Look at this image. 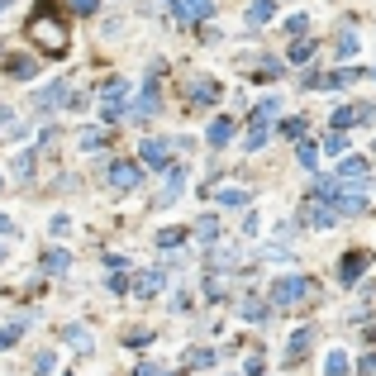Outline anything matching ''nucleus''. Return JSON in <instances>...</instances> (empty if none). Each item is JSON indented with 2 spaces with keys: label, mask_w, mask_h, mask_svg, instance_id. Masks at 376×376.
I'll list each match as a JSON object with an SVG mask.
<instances>
[{
  "label": "nucleus",
  "mask_w": 376,
  "mask_h": 376,
  "mask_svg": "<svg viewBox=\"0 0 376 376\" xmlns=\"http://www.w3.org/2000/svg\"><path fill=\"white\" fill-rule=\"evenodd\" d=\"M296 158H300V167H305V172H315V167H319V148H315V143H300Z\"/></svg>",
  "instance_id": "nucleus-30"
},
{
  "label": "nucleus",
  "mask_w": 376,
  "mask_h": 376,
  "mask_svg": "<svg viewBox=\"0 0 376 376\" xmlns=\"http://www.w3.org/2000/svg\"><path fill=\"white\" fill-rule=\"evenodd\" d=\"M215 200H219V205H229V210H248L253 190H243V186H224V190H215Z\"/></svg>",
  "instance_id": "nucleus-20"
},
{
  "label": "nucleus",
  "mask_w": 376,
  "mask_h": 376,
  "mask_svg": "<svg viewBox=\"0 0 376 376\" xmlns=\"http://www.w3.org/2000/svg\"><path fill=\"white\" fill-rule=\"evenodd\" d=\"M172 148H176V143H172V138H143V148H138V162H143V167H172Z\"/></svg>",
  "instance_id": "nucleus-7"
},
{
  "label": "nucleus",
  "mask_w": 376,
  "mask_h": 376,
  "mask_svg": "<svg viewBox=\"0 0 376 376\" xmlns=\"http://www.w3.org/2000/svg\"><path fill=\"white\" fill-rule=\"evenodd\" d=\"M348 372H352V362H348L343 348H333L329 357H324V376H348Z\"/></svg>",
  "instance_id": "nucleus-22"
},
{
  "label": "nucleus",
  "mask_w": 376,
  "mask_h": 376,
  "mask_svg": "<svg viewBox=\"0 0 376 376\" xmlns=\"http://www.w3.org/2000/svg\"><path fill=\"white\" fill-rule=\"evenodd\" d=\"M357 372H367V376L376 372V352H367V357H362V362H357Z\"/></svg>",
  "instance_id": "nucleus-49"
},
{
  "label": "nucleus",
  "mask_w": 376,
  "mask_h": 376,
  "mask_svg": "<svg viewBox=\"0 0 376 376\" xmlns=\"http://www.w3.org/2000/svg\"><path fill=\"white\" fill-rule=\"evenodd\" d=\"M271 20H276V5H271V0H253V5H248V24L253 29L271 24Z\"/></svg>",
  "instance_id": "nucleus-21"
},
{
  "label": "nucleus",
  "mask_w": 376,
  "mask_h": 376,
  "mask_svg": "<svg viewBox=\"0 0 376 376\" xmlns=\"http://www.w3.org/2000/svg\"><path fill=\"white\" fill-rule=\"evenodd\" d=\"M181 190H186V167H167V186H162L158 205H172V200H181Z\"/></svg>",
  "instance_id": "nucleus-16"
},
{
  "label": "nucleus",
  "mask_w": 376,
  "mask_h": 376,
  "mask_svg": "<svg viewBox=\"0 0 376 376\" xmlns=\"http://www.w3.org/2000/svg\"><path fill=\"white\" fill-rule=\"evenodd\" d=\"M5 77L33 81V77H38V62H33V57H24V53H10V57H5Z\"/></svg>",
  "instance_id": "nucleus-14"
},
{
  "label": "nucleus",
  "mask_w": 376,
  "mask_h": 376,
  "mask_svg": "<svg viewBox=\"0 0 376 376\" xmlns=\"http://www.w3.org/2000/svg\"><path fill=\"white\" fill-rule=\"evenodd\" d=\"M257 72H262L257 81H276L281 72H286V62H276V57H257Z\"/></svg>",
  "instance_id": "nucleus-28"
},
{
  "label": "nucleus",
  "mask_w": 376,
  "mask_h": 376,
  "mask_svg": "<svg viewBox=\"0 0 376 376\" xmlns=\"http://www.w3.org/2000/svg\"><path fill=\"white\" fill-rule=\"evenodd\" d=\"M134 376H167V372H162L158 362H138V372H134Z\"/></svg>",
  "instance_id": "nucleus-47"
},
{
  "label": "nucleus",
  "mask_w": 376,
  "mask_h": 376,
  "mask_svg": "<svg viewBox=\"0 0 376 376\" xmlns=\"http://www.w3.org/2000/svg\"><path fill=\"white\" fill-rule=\"evenodd\" d=\"M333 176H338V181H357V186H362V181L372 176V162H367V158H343Z\"/></svg>",
  "instance_id": "nucleus-13"
},
{
  "label": "nucleus",
  "mask_w": 376,
  "mask_h": 376,
  "mask_svg": "<svg viewBox=\"0 0 376 376\" xmlns=\"http://www.w3.org/2000/svg\"><path fill=\"white\" fill-rule=\"evenodd\" d=\"M77 143H81V153H100V148L110 143V134H105V129H81Z\"/></svg>",
  "instance_id": "nucleus-24"
},
{
  "label": "nucleus",
  "mask_w": 376,
  "mask_h": 376,
  "mask_svg": "<svg viewBox=\"0 0 376 376\" xmlns=\"http://www.w3.org/2000/svg\"><path fill=\"white\" fill-rule=\"evenodd\" d=\"M162 281H167V267H148V271H138L134 276V296L138 300H153L162 291Z\"/></svg>",
  "instance_id": "nucleus-10"
},
{
  "label": "nucleus",
  "mask_w": 376,
  "mask_h": 376,
  "mask_svg": "<svg viewBox=\"0 0 376 376\" xmlns=\"http://www.w3.org/2000/svg\"><path fill=\"white\" fill-rule=\"evenodd\" d=\"M333 53L338 57H357V33H338V38H333Z\"/></svg>",
  "instance_id": "nucleus-32"
},
{
  "label": "nucleus",
  "mask_w": 376,
  "mask_h": 376,
  "mask_svg": "<svg viewBox=\"0 0 376 376\" xmlns=\"http://www.w3.org/2000/svg\"><path fill=\"white\" fill-rule=\"evenodd\" d=\"M100 119L114 124V119H129V81L124 77H110L100 86Z\"/></svg>",
  "instance_id": "nucleus-3"
},
{
  "label": "nucleus",
  "mask_w": 376,
  "mask_h": 376,
  "mask_svg": "<svg viewBox=\"0 0 376 376\" xmlns=\"http://www.w3.org/2000/svg\"><path fill=\"white\" fill-rule=\"evenodd\" d=\"M181 239H186V229H162V234H158V248H176Z\"/></svg>",
  "instance_id": "nucleus-40"
},
{
  "label": "nucleus",
  "mask_w": 376,
  "mask_h": 376,
  "mask_svg": "<svg viewBox=\"0 0 376 376\" xmlns=\"http://www.w3.org/2000/svg\"><path fill=\"white\" fill-rule=\"evenodd\" d=\"M53 367H57L53 352H38V362H33V376H53Z\"/></svg>",
  "instance_id": "nucleus-38"
},
{
  "label": "nucleus",
  "mask_w": 376,
  "mask_h": 376,
  "mask_svg": "<svg viewBox=\"0 0 376 376\" xmlns=\"http://www.w3.org/2000/svg\"><path fill=\"white\" fill-rule=\"evenodd\" d=\"M67 343H72V348H91V333H86V329H81V324H72V329H67Z\"/></svg>",
  "instance_id": "nucleus-36"
},
{
  "label": "nucleus",
  "mask_w": 376,
  "mask_h": 376,
  "mask_svg": "<svg viewBox=\"0 0 376 376\" xmlns=\"http://www.w3.org/2000/svg\"><path fill=\"white\" fill-rule=\"evenodd\" d=\"M105 267H110V271H129V257H119V253H110V257H105Z\"/></svg>",
  "instance_id": "nucleus-46"
},
{
  "label": "nucleus",
  "mask_w": 376,
  "mask_h": 376,
  "mask_svg": "<svg viewBox=\"0 0 376 376\" xmlns=\"http://www.w3.org/2000/svg\"><path fill=\"white\" fill-rule=\"evenodd\" d=\"M372 267V257L367 253H343V262H338V281L352 286V281H362V271Z\"/></svg>",
  "instance_id": "nucleus-11"
},
{
  "label": "nucleus",
  "mask_w": 376,
  "mask_h": 376,
  "mask_svg": "<svg viewBox=\"0 0 376 376\" xmlns=\"http://www.w3.org/2000/svg\"><path fill=\"white\" fill-rule=\"evenodd\" d=\"M310 296H315V281L310 276H296V271L291 276H276V286H271V305L276 310H291L296 300H310Z\"/></svg>",
  "instance_id": "nucleus-4"
},
{
  "label": "nucleus",
  "mask_w": 376,
  "mask_h": 376,
  "mask_svg": "<svg viewBox=\"0 0 376 376\" xmlns=\"http://www.w3.org/2000/svg\"><path fill=\"white\" fill-rule=\"evenodd\" d=\"M10 172H15V181H29V176H33V153H20Z\"/></svg>",
  "instance_id": "nucleus-33"
},
{
  "label": "nucleus",
  "mask_w": 376,
  "mask_h": 376,
  "mask_svg": "<svg viewBox=\"0 0 376 376\" xmlns=\"http://www.w3.org/2000/svg\"><path fill=\"white\" fill-rule=\"evenodd\" d=\"M205 138H210V148H224V143L234 138V119H229V114H219V119H210V129H205Z\"/></svg>",
  "instance_id": "nucleus-18"
},
{
  "label": "nucleus",
  "mask_w": 376,
  "mask_h": 376,
  "mask_svg": "<svg viewBox=\"0 0 376 376\" xmlns=\"http://www.w3.org/2000/svg\"><path fill=\"white\" fill-rule=\"evenodd\" d=\"M262 367H267V362H262V352H253V357H248V376H262Z\"/></svg>",
  "instance_id": "nucleus-48"
},
{
  "label": "nucleus",
  "mask_w": 376,
  "mask_h": 376,
  "mask_svg": "<svg viewBox=\"0 0 376 376\" xmlns=\"http://www.w3.org/2000/svg\"><path fill=\"white\" fill-rule=\"evenodd\" d=\"M315 57V38H300V43H291V62H310Z\"/></svg>",
  "instance_id": "nucleus-35"
},
{
  "label": "nucleus",
  "mask_w": 376,
  "mask_h": 376,
  "mask_svg": "<svg viewBox=\"0 0 376 376\" xmlns=\"http://www.w3.org/2000/svg\"><path fill=\"white\" fill-rule=\"evenodd\" d=\"M315 190H319V195L329 200V205H333V210H338V215H362V210L372 205V200L362 195V190H372V186H357V181H338V176L319 181Z\"/></svg>",
  "instance_id": "nucleus-1"
},
{
  "label": "nucleus",
  "mask_w": 376,
  "mask_h": 376,
  "mask_svg": "<svg viewBox=\"0 0 376 376\" xmlns=\"http://www.w3.org/2000/svg\"><path fill=\"white\" fill-rule=\"evenodd\" d=\"M5 257H10V243H5V239H0V262H5Z\"/></svg>",
  "instance_id": "nucleus-51"
},
{
  "label": "nucleus",
  "mask_w": 376,
  "mask_h": 376,
  "mask_svg": "<svg viewBox=\"0 0 376 376\" xmlns=\"http://www.w3.org/2000/svg\"><path fill=\"white\" fill-rule=\"evenodd\" d=\"M243 234H248V239H257V234H262V219L248 215V219H243Z\"/></svg>",
  "instance_id": "nucleus-45"
},
{
  "label": "nucleus",
  "mask_w": 376,
  "mask_h": 376,
  "mask_svg": "<svg viewBox=\"0 0 376 376\" xmlns=\"http://www.w3.org/2000/svg\"><path fill=\"white\" fill-rule=\"evenodd\" d=\"M158 105H162V96H158V67H153V77L143 81V91L129 100V119L143 124V119H153V114H158Z\"/></svg>",
  "instance_id": "nucleus-5"
},
{
  "label": "nucleus",
  "mask_w": 376,
  "mask_h": 376,
  "mask_svg": "<svg viewBox=\"0 0 376 376\" xmlns=\"http://www.w3.org/2000/svg\"><path fill=\"white\" fill-rule=\"evenodd\" d=\"M190 100H195V105H210V100H219V81H215V77H195V81H190Z\"/></svg>",
  "instance_id": "nucleus-17"
},
{
  "label": "nucleus",
  "mask_w": 376,
  "mask_h": 376,
  "mask_svg": "<svg viewBox=\"0 0 376 376\" xmlns=\"http://www.w3.org/2000/svg\"><path fill=\"white\" fill-rule=\"evenodd\" d=\"M124 343H129V348H143V343H148V329H129Z\"/></svg>",
  "instance_id": "nucleus-44"
},
{
  "label": "nucleus",
  "mask_w": 376,
  "mask_h": 376,
  "mask_svg": "<svg viewBox=\"0 0 376 376\" xmlns=\"http://www.w3.org/2000/svg\"><path fill=\"white\" fill-rule=\"evenodd\" d=\"M215 362V348H190L186 352V367H210Z\"/></svg>",
  "instance_id": "nucleus-34"
},
{
  "label": "nucleus",
  "mask_w": 376,
  "mask_h": 376,
  "mask_svg": "<svg viewBox=\"0 0 376 376\" xmlns=\"http://www.w3.org/2000/svg\"><path fill=\"white\" fill-rule=\"evenodd\" d=\"M0 10H5V0H0Z\"/></svg>",
  "instance_id": "nucleus-54"
},
{
  "label": "nucleus",
  "mask_w": 376,
  "mask_h": 376,
  "mask_svg": "<svg viewBox=\"0 0 376 376\" xmlns=\"http://www.w3.org/2000/svg\"><path fill=\"white\" fill-rule=\"evenodd\" d=\"M296 215H300V224H310V229H333V224H338V210L324 200L319 190H305V195H300Z\"/></svg>",
  "instance_id": "nucleus-2"
},
{
  "label": "nucleus",
  "mask_w": 376,
  "mask_h": 376,
  "mask_svg": "<svg viewBox=\"0 0 376 376\" xmlns=\"http://www.w3.org/2000/svg\"><path fill=\"white\" fill-rule=\"evenodd\" d=\"M195 239H200V243H215V239H219V219H215V215L195 219Z\"/></svg>",
  "instance_id": "nucleus-27"
},
{
  "label": "nucleus",
  "mask_w": 376,
  "mask_h": 376,
  "mask_svg": "<svg viewBox=\"0 0 376 376\" xmlns=\"http://www.w3.org/2000/svg\"><path fill=\"white\" fill-rule=\"evenodd\" d=\"M48 229H53L57 239H67V234H72V219H67V215H53V224H48Z\"/></svg>",
  "instance_id": "nucleus-42"
},
{
  "label": "nucleus",
  "mask_w": 376,
  "mask_h": 376,
  "mask_svg": "<svg viewBox=\"0 0 376 376\" xmlns=\"http://www.w3.org/2000/svg\"><path fill=\"white\" fill-rule=\"evenodd\" d=\"M276 114H281V100H276V96H267V100H257V110H253V119H276Z\"/></svg>",
  "instance_id": "nucleus-29"
},
{
  "label": "nucleus",
  "mask_w": 376,
  "mask_h": 376,
  "mask_svg": "<svg viewBox=\"0 0 376 376\" xmlns=\"http://www.w3.org/2000/svg\"><path fill=\"white\" fill-rule=\"evenodd\" d=\"M324 153H329V158H348V134H343V129H329V138H324Z\"/></svg>",
  "instance_id": "nucleus-25"
},
{
  "label": "nucleus",
  "mask_w": 376,
  "mask_h": 376,
  "mask_svg": "<svg viewBox=\"0 0 376 376\" xmlns=\"http://www.w3.org/2000/svg\"><path fill=\"white\" fill-rule=\"evenodd\" d=\"M20 333H24V324H0V352L15 348V343H20Z\"/></svg>",
  "instance_id": "nucleus-31"
},
{
  "label": "nucleus",
  "mask_w": 376,
  "mask_h": 376,
  "mask_svg": "<svg viewBox=\"0 0 376 376\" xmlns=\"http://www.w3.org/2000/svg\"><path fill=\"white\" fill-rule=\"evenodd\" d=\"M67 10H72V15H96L100 0H67Z\"/></svg>",
  "instance_id": "nucleus-41"
},
{
  "label": "nucleus",
  "mask_w": 376,
  "mask_h": 376,
  "mask_svg": "<svg viewBox=\"0 0 376 376\" xmlns=\"http://www.w3.org/2000/svg\"><path fill=\"white\" fill-rule=\"evenodd\" d=\"M67 267H72V253H62V248H48V253H43V271H53V276H62Z\"/></svg>",
  "instance_id": "nucleus-23"
},
{
  "label": "nucleus",
  "mask_w": 376,
  "mask_h": 376,
  "mask_svg": "<svg viewBox=\"0 0 376 376\" xmlns=\"http://www.w3.org/2000/svg\"><path fill=\"white\" fill-rule=\"evenodd\" d=\"M243 319H267V305L262 300H243Z\"/></svg>",
  "instance_id": "nucleus-39"
},
{
  "label": "nucleus",
  "mask_w": 376,
  "mask_h": 376,
  "mask_svg": "<svg viewBox=\"0 0 376 376\" xmlns=\"http://www.w3.org/2000/svg\"><path fill=\"white\" fill-rule=\"evenodd\" d=\"M271 138V124L267 119H248V153H262Z\"/></svg>",
  "instance_id": "nucleus-19"
},
{
  "label": "nucleus",
  "mask_w": 376,
  "mask_h": 376,
  "mask_svg": "<svg viewBox=\"0 0 376 376\" xmlns=\"http://www.w3.org/2000/svg\"><path fill=\"white\" fill-rule=\"evenodd\" d=\"M105 181H110V190H134L138 181H143V162H110L105 167Z\"/></svg>",
  "instance_id": "nucleus-6"
},
{
  "label": "nucleus",
  "mask_w": 376,
  "mask_h": 376,
  "mask_svg": "<svg viewBox=\"0 0 376 376\" xmlns=\"http://www.w3.org/2000/svg\"><path fill=\"white\" fill-rule=\"evenodd\" d=\"M348 81H357V72H310V77H300L305 91H343Z\"/></svg>",
  "instance_id": "nucleus-8"
},
{
  "label": "nucleus",
  "mask_w": 376,
  "mask_h": 376,
  "mask_svg": "<svg viewBox=\"0 0 376 376\" xmlns=\"http://www.w3.org/2000/svg\"><path fill=\"white\" fill-rule=\"evenodd\" d=\"M10 229H15V224H10V219L0 215V239H5V234H10Z\"/></svg>",
  "instance_id": "nucleus-50"
},
{
  "label": "nucleus",
  "mask_w": 376,
  "mask_h": 376,
  "mask_svg": "<svg viewBox=\"0 0 376 376\" xmlns=\"http://www.w3.org/2000/svg\"><path fill=\"white\" fill-rule=\"evenodd\" d=\"M305 129H310V124H305L300 114H296V119H286V124H281V134L291 138V143H296V138H305Z\"/></svg>",
  "instance_id": "nucleus-37"
},
{
  "label": "nucleus",
  "mask_w": 376,
  "mask_h": 376,
  "mask_svg": "<svg viewBox=\"0 0 376 376\" xmlns=\"http://www.w3.org/2000/svg\"><path fill=\"white\" fill-rule=\"evenodd\" d=\"M67 376H72V372H67Z\"/></svg>",
  "instance_id": "nucleus-55"
},
{
  "label": "nucleus",
  "mask_w": 376,
  "mask_h": 376,
  "mask_svg": "<svg viewBox=\"0 0 376 376\" xmlns=\"http://www.w3.org/2000/svg\"><path fill=\"white\" fill-rule=\"evenodd\" d=\"M310 343H315V329L305 324V329H296V333L286 338V352H281V357H286V362H300V357L310 352Z\"/></svg>",
  "instance_id": "nucleus-15"
},
{
  "label": "nucleus",
  "mask_w": 376,
  "mask_h": 376,
  "mask_svg": "<svg viewBox=\"0 0 376 376\" xmlns=\"http://www.w3.org/2000/svg\"><path fill=\"white\" fill-rule=\"evenodd\" d=\"M372 81H376V67H372Z\"/></svg>",
  "instance_id": "nucleus-53"
},
{
  "label": "nucleus",
  "mask_w": 376,
  "mask_h": 376,
  "mask_svg": "<svg viewBox=\"0 0 376 376\" xmlns=\"http://www.w3.org/2000/svg\"><path fill=\"white\" fill-rule=\"evenodd\" d=\"M62 96H67V81H53L48 91H38V110H53Z\"/></svg>",
  "instance_id": "nucleus-26"
},
{
  "label": "nucleus",
  "mask_w": 376,
  "mask_h": 376,
  "mask_svg": "<svg viewBox=\"0 0 376 376\" xmlns=\"http://www.w3.org/2000/svg\"><path fill=\"white\" fill-rule=\"evenodd\" d=\"M33 38H38L48 53H62V48H67V33H62L53 20H38V24H33Z\"/></svg>",
  "instance_id": "nucleus-12"
},
{
  "label": "nucleus",
  "mask_w": 376,
  "mask_h": 376,
  "mask_svg": "<svg viewBox=\"0 0 376 376\" xmlns=\"http://www.w3.org/2000/svg\"><path fill=\"white\" fill-rule=\"evenodd\" d=\"M172 15H176L181 24H200V20L215 15V0H172Z\"/></svg>",
  "instance_id": "nucleus-9"
},
{
  "label": "nucleus",
  "mask_w": 376,
  "mask_h": 376,
  "mask_svg": "<svg viewBox=\"0 0 376 376\" xmlns=\"http://www.w3.org/2000/svg\"><path fill=\"white\" fill-rule=\"evenodd\" d=\"M305 29H310V20H305V15H291V20H286V33H291V38H296V33H305Z\"/></svg>",
  "instance_id": "nucleus-43"
},
{
  "label": "nucleus",
  "mask_w": 376,
  "mask_h": 376,
  "mask_svg": "<svg viewBox=\"0 0 376 376\" xmlns=\"http://www.w3.org/2000/svg\"><path fill=\"white\" fill-rule=\"evenodd\" d=\"M0 190H5V176H0Z\"/></svg>",
  "instance_id": "nucleus-52"
}]
</instances>
